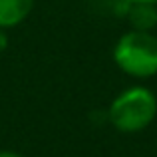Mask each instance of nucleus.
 Wrapping results in <instances>:
<instances>
[{
  "label": "nucleus",
  "instance_id": "nucleus-1",
  "mask_svg": "<svg viewBox=\"0 0 157 157\" xmlns=\"http://www.w3.org/2000/svg\"><path fill=\"white\" fill-rule=\"evenodd\" d=\"M109 123L121 133H137L157 117V98L145 86H131L119 92L107 107Z\"/></svg>",
  "mask_w": 157,
  "mask_h": 157
},
{
  "label": "nucleus",
  "instance_id": "nucleus-4",
  "mask_svg": "<svg viewBox=\"0 0 157 157\" xmlns=\"http://www.w3.org/2000/svg\"><path fill=\"white\" fill-rule=\"evenodd\" d=\"M127 22L131 24V30L153 32L157 26V4H129L127 2Z\"/></svg>",
  "mask_w": 157,
  "mask_h": 157
},
{
  "label": "nucleus",
  "instance_id": "nucleus-3",
  "mask_svg": "<svg viewBox=\"0 0 157 157\" xmlns=\"http://www.w3.org/2000/svg\"><path fill=\"white\" fill-rule=\"evenodd\" d=\"M34 0H0V28L8 30L30 16Z\"/></svg>",
  "mask_w": 157,
  "mask_h": 157
},
{
  "label": "nucleus",
  "instance_id": "nucleus-2",
  "mask_svg": "<svg viewBox=\"0 0 157 157\" xmlns=\"http://www.w3.org/2000/svg\"><path fill=\"white\" fill-rule=\"evenodd\" d=\"M113 62L135 80L157 76V36L153 32L127 30L113 46Z\"/></svg>",
  "mask_w": 157,
  "mask_h": 157
},
{
  "label": "nucleus",
  "instance_id": "nucleus-6",
  "mask_svg": "<svg viewBox=\"0 0 157 157\" xmlns=\"http://www.w3.org/2000/svg\"><path fill=\"white\" fill-rule=\"evenodd\" d=\"M0 157H22L16 151H8V149H0Z\"/></svg>",
  "mask_w": 157,
  "mask_h": 157
},
{
  "label": "nucleus",
  "instance_id": "nucleus-7",
  "mask_svg": "<svg viewBox=\"0 0 157 157\" xmlns=\"http://www.w3.org/2000/svg\"><path fill=\"white\" fill-rule=\"evenodd\" d=\"M129 4H157V0H125Z\"/></svg>",
  "mask_w": 157,
  "mask_h": 157
},
{
  "label": "nucleus",
  "instance_id": "nucleus-5",
  "mask_svg": "<svg viewBox=\"0 0 157 157\" xmlns=\"http://www.w3.org/2000/svg\"><path fill=\"white\" fill-rule=\"evenodd\" d=\"M8 48V34L4 28H0V54H2L4 50Z\"/></svg>",
  "mask_w": 157,
  "mask_h": 157
}]
</instances>
